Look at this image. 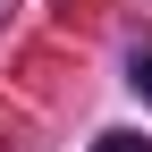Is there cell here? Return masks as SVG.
Returning a JSON list of instances; mask_svg holds the SVG:
<instances>
[{"instance_id": "cell-2", "label": "cell", "mask_w": 152, "mask_h": 152, "mask_svg": "<svg viewBox=\"0 0 152 152\" xmlns=\"http://www.w3.org/2000/svg\"><path fill=\"white\" fill-rule=\"evenodd\" d=\"M135 93H144V102H152V51H144V59H135Z\"/></svg>"}, {"instance_id": "cell-1", "label": "cell", "mask_w": 152, "mask_h": 152, "mask_svg": "<svg viewBox=\"0 0 152 152\" xmlns=\"http://www.w3.org/2000/svg\"><path fill=\"white\" fill-rule=\"evenodd\" d=\"M93 152H152V144H144V135H102Z\"/></svg>"}]
</instances>
